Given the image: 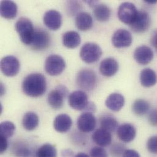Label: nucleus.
I'll use <instances>...</instances> for the list:
<instances>
[{
  "label": "nucleus",
  "instance_id": "21",
  "mask_svg": "<svg viewBox=\"0 0 157 157\" xmlns=\"http://www.w3.org/2000/svg\"><path fill=\"white\" fill-rule=\"evenodd\" d=\"M18 8L17 4L12 1H2L0 4V12L2 17L7 19H12L17 14Z\"/></svg>",
  "mask_w": 157,
  "mask_h": 157
},
{
  "label": "nucleus",
  "instance_id": "1",
  "mask_svg": "<svg viewBox=\"0 0 157 157\" xmlns=\"http://www.w3.org/2000/svg\"><path fill=\"white\" fill-rule=\"evenodd\" d=\"M21 87L23 92L26 95L38 97L42 95L46 91V79L41 74H31L24 79Z\"/></svg>",
  "mask_w": 157,
  "mask_h": 157
},
{
  "label": "nucleus",
  "instance_id": "22",
  "mask_svg": "<svg viewBox=\"0 0 157 157\" xmlns=\"http://www.w3.org/2000/svg\"><path fill=\"white\" fill-rule=\"evenodd\" d=\"M75 24L80 31H86L89 30L93 26L92 17L87 12H80L76 17Z\"/></svg>",
  "mask_w": 157,
  "mask_h": 157
},
{
  "label": "nucleus",
  "instance_id": "33",
  "mask_svg": "<svg viewBox=\"0 0 157 157\" xmlns=\"http://www.w3.org/2000/svg\"><path fill=\"white\" fill-rule=\"evenodd\" d=\"M90 155L91 157H108L106 151L103 147L100 146L92 148L90 151Z\"/></svg>",
  "mask_w": 157,
  "mask_h": 157
},
{
  "label": "nucleus",
  "instance_id": "37",
  "mask_svg": "<svg viewBox=\"0 0 157 157\" xmlns=\"http://www.w3.org/2000/svg\"><path fill=\"white\" fill-rule=\"evenodd\" d=\"M122 157H141L139 153L133 149H126Z\"/></svg>",
  "mask_w": 157,
  "mask_h": 157
},
{
  "label": "nucleus",
  "instance_id": "10",
  "mask_svg": "<svg viewBox=\"0 0 157 157\" xmlns=\"http://www.w3.org/2000/svg\"><path fill=\"white\" fill-rule=\"evenodd\" d=\"M50 34L44 29H35L32 42L31 48L36 51L46 50L50 44Z\"/></svg>",
  "mask_w": 157,
  "mask_h": 157
},
{
  "label": "nucleus",
  "instance_id": "6",
  "mask_svg": "<svg viewBox=\"0 0 157 157\" xmlns=\"http://www.w3.org/2000/svg\"><path fill=\"white\" fill-rule=\"evenodd\" d=\"M138 11L134 4L125 2L120 5L117 15L119 20L122 22L130 25L135 19Z\"/></svg>",
  "mask_w": 157,
  "mask_h": 157
},
{
  "label": "nucleus",
  "instance_id": "38",
  "mask_svg": "<svg viewBox=\"0 0 157 157\" xmlns=\"http://www.w3.org/2000/svg\"><path fill=\"white\" fill-rule=\"evenodd\" d=\"M151 44L157 52V29L154 31L151 37Z\"/></svg>",
  "mask_w": 157,
  "mask_h": 157
},
{
  "label": "nucleus",
  "instance_id": "13",
  "mask_svg": "<svg viewBox=\"0 0 157 157\" xmlns=\"http://www.w3.org/2000/svg\"><path fill=\"white\" fill-rule=\"evenodd\" d=\"M133 38L131 33L126 29H119L113 34L112 43L113 45L118 48L128 47L131 45Z\"/></svg>",
  "mask_w": 157,
  "mask_h": 157
},
{
  "label": "nucleus",
  "instance_id": "2",
  "mask_svg": "<svg viewBox=\"0 0 157 157\" xmlns=\"http://www.w3.org/2000/svg\"><path fill=\"white\" fill-rule=\"evenodd\" d=\"M15 27L21 41L25 45H30L35 32L31 21L27 18L21 17L16 22Z\"/></svg>",
  "mask_w": 157,
  "mask_h": 157
},
{
  "label": "nucleus",
  "instance_id": "34",
  "mask_svg": "<svg viewBox=\"0 0 157 157\" xmlns=\"http://www.w3.org/2000/svg\"><path fill=\"white\" fill-rule=\"evenodd\" d=\"M147 149L151 154L157 155V136H152L148 140Z\"/></svg>",
  "mask_w": 157,
  "mask_h": 157
},
{
  "label": "nucleus",
  "instance_id": "15",
  "mask_svg": "<svg viewBox=\"0 0 157 157\" xmlns=\"http://www.w3.org/2000/svg\"><path fill=\"white\" fill-rule=\"evenodd\" d=\"M134 58L138 64L146 65L152 61L154 52L150 47L142 45L136 48L134 52Z\"/></svg>",
  "mask_w": 157,
  "mask_h": 157
},
{
  "label": "nucleus",
  "instance_id": "11",
  "mask_svg": "<svg viewBox=\"0 0 157 157\" xmlns=\"http://www.w3.org/2000/svg\"><path fill=\"white\" fill-rule=\"evenodd\" d=\"M89 103L87 95L82 90L74 91L69 96V104L75 110H86Z\"/></svg>",
  "mask_w": 157,
  "mask_h": 157
},
{
  "label": "nucleus",
  "instance_id": "8",
  "mask_svg": "<svg viewBox=\"0 0 157 157\" xmlns=\"http://www.w3.org/2000/svg\"><path fill=\"white\" fill-rule=\"evenodd\" d=\"M2 73L7 77H14L20 71V64L18 59L13 56H7L1 61Z\"/></svg>",
  "mask_w": 157,
  "mask_h": 157
},
{
  "label": "nucleus",
  "instance_id": "30",
  "mask_svg": "<svg viewBox=\"0 0 157 157\" xmlns=\"http://www.w3.org/2000/svg\"><path fill=\"white\" fill-rule=\"evenodd\" d=\"M100 126L101 128L111 133L118 128V122L112 116H105L100 120Z\"/></svg>",
  "mask_w": 157,
  "mask_h": 157
},
{
  "label": "nucleus",
  "instance_id": "39",
  "mask_svg": "<svg viewBox=\"0 0 157 157\" xmlns=\"http://www.w3.org/2000/svg\"><path fill=\"white\" fill-rule=\"evenodd\" d=\"M61 157H74V151L69 149H64L61 151Z\"/></svg>",
  "mask_w": 157,
  "mask_h": 157
},
{
  "label": "nucleus",
  "instance_id": "16",
  "mask_svg": "<svg viewBox=\"0 0 157 157\" xmlns=\"http://www.w3.org/2000/svg\"><path fill=\"white\" fill-rule=\"evenodd\" d=\"M117 135L122 142L130 143L135 138L136 131L133 125L128 123L124 124L118 127Z\"/></svg>",
  "mask_w": 157,
  "mask_h": 157
},
{
  "label": "nucleus",
  "instance_id": "14",
  "mask_svg": "<svg viewBox=\"0 0 157 157\" xmlns=\"http://www.w3.org/2000/svg\"><path fill=\"white\" fill-rule=\"evenodd\" d=\"M44 23L50 29L56 31L62 25L61 14L56 10H50L44 16Z\"/></svg>",
  "mask_w": 157,
  "mask_h": 157
},
{
  "label": "nucleus",
  "instance_id": "36",
  "mask_svg": "<svg viewBox=\"0 0 157 157\" xmlns=\"http://www.w3.org/2000/svg\"><path fill=\"white\" fill-rule=\"evenodd\" d=\"M0 138V151L1 154H3L8 147V141L7 139L3 136H1Z\"/></svg>",
  "mask_w": 157,
  "mask_h": 157
},
{
  "label": "nucleus",
  "instance_id": "3",
  "mask_svg": "<svg viewBox=\"0 0 157 157\" xmlns=\"http://www.w3.org/2000/svg\"><path fill=\"white\" fill-rule=\"evenodd\" d=\"M102 50L100 46L95 43L88 42L82 45L79 56L81 59L87 64L97 62L101 56Z\"/></svg>",
  "mask_w": 157,
  "mask_h": 157
},
{
  "label": "nucleus",
  "instance_id": "42",
  "mask_svg": "<svg viewBox=\"0 0 157 157\" xmlns=\"http://www.w3.org/2000/svg\"><path fill=\"white\" fill-rule=\"evenodd\" d=\"M4 90H5L3 84H1V95H2L4 94Z\"/></svg>",
  "mask_w": 157,
  "mask_h": 157
},
{
  "label": "nucleus",
  "instance_id": "28",
  "mask_svg": "<svg viewBox=\"0 0 157 157\" xmlns=\"http://www.w3.org/2000/svg\"><path fill=\"white\" fill-rule=\"evenodd\" d=\"M57 155L56 147L49 143L41 146L36 152V157H57Z\"/></svg>",
  "mask_w": 157,
  "mask_h": 157
},
{
  "label": "nucleus",
  "instance_id": "32",
  "mask_svg": "<svg viewBox=\"0 0 157 157\" xmlns=\"http://www.w3.org/2000/svg\"><path fill=\"white\" fill-rule=\"evenodd\" d=\"M125 150V146L124 144L116 143L111 147L110 153L113 157H122Z\"/></svg>",
  "mask_w": 157,
  "mask_h": 157
},
{
  "label": "nucleus",
  "instance_id": "5",
  "mask_svg": "<svg viewBox=\"0 0 157 157\" xmlns=\"http://www.w3.org/2000/svg\"><path fill=\"white\" fill-rule=\"evenodd\" d=\"M97 79L96 74L93 71L87 69H82L77 75V83L81 89L90 91L95 88Z\"/></svg>",
  "mask_w": 157,
  "mask_h": 157
},
{
  "label": "nucleus",
  "instance_id": "26",
  "mask_svg": "<svg viewBox=\"0 0 157 157\" xmlns=\"http://www.w3.org/2000/svg\"><path fill=\"white\" fill-rule=\"evenodd\" d=\"M94 14L98 21H106L111 17V10L106 5L100 4L94 7Z\"/></svg>",
  "mask_w": 157,
  "mask_h": 157
},
{
  "label": "nucleus",
  "instance_id": "24",
  "mask_svg": "<svg viewBox=\"0 0 157 157\" xmlns=\"http://www.w3.org/2000/svg\"><path fill=\"white\" fill-rule=\"evenodd\" d=\"M140 81L141 85L146 87L154 86L157 82V75L155 72L150 68L143 69L140 74Z\"/></svg>",
  "mask_w": 157,
  "mask_h": 157
},
{
  "label": "nucleus",
  "instance_id": "29",
  "mask_svg": "<svg viewBox=\"0 0 157 157\" xmlns=\"http://www.w3.org/2000/svg\"><path fill=\"white\" fill-rule=\"evenodd\" d=\"M150 108L149 102L144 99H138L135 101L132 105L133 113L137 116H143L147 113Z\"/></svg>",
  "mask_w": 157,
  "mask_h": 157
},
{
  "label": "nucleus",
  "instance_id": "41",
  "mask_svg": "<svg viewBox=\"0 0 157 157\" xmlns=\"http://www.w3.org/2000/svg\"><path fill=\"white\" fill-rule=\"evenodd\" d=\"M145 2L150 4H154L157 3V0H147V1H145Z\"/></svg>",
  "mask_w": 157,
  "mask_h": 157
},
{
  "label": "nucleus",
  "instance_id": "18",
  "mask_svg": "<svg viewBox=\"0 0 157 157\" xmlns=\"http://www.w3.org/2000/svg\"><path fill=\"white\" fill-rule=\"evenodd\" d=\"M72 120L71 117L66 114H61L57 116L53 122L55 130L61 133H66L71 128Z\"/></svg>",
  "mask_w": 157,
  "mask_h": 157
},
{
  "label": "nucleus",
  "instance_id": "19",
  "mask_svg": "<svg viewBox=\"0 0 157 157\" xmlns=\"http://www.w3.org/2000/svg\"><path fill=\"white\" fill-rule=\"evenodd\" d=\"M92 139L98 146L104 147L111 144L112 135L109 132L100 128L94 132L92 135Z\"/></svg>",
  "mask_w": 157,
  "mask_h": 157
},
{
  "label": "nucleus",
  "instance_id": "7",
  "mask_svg": "<svg viewBox=\"0 0 157 157\" xmlns=\"http://www.w3.org/2000/svg\"><path fill=\"white\" fill-rule=\"evenodd\" d=\"M68 94L67 89L63 85H59L48 95L49 105L55 109L61 108L64 105V99Z\"/></svg>",
  "mask_w": 157,
  "mask_h": 157
},
{
  "label": "nucleus",
  "instance_id": "31",
  "mask_svg": "<svg viewBox=\"0 0 157 157\" xmlns=\"http://www.w3.org/2000/svg\"><path fill=\"white\" fill-rule=\"evenodd\" d=\"M15 130V126L12 122L4 121L0 125V134L7 139L10 138L14 134Z\"/></svg>",
  "mask_w": 157,
  "mask_h": 157
},
{
  "label": "nucleus",
  "instance_id": "17",
  "mask_svg": "<svg viewBox=\"0 0 157 157\" xmlns=\"http://www.w3.org/2000/svg\"><path fill=\"white\" fill-rule=\"evenodd\" d=\"M119 70L117 61L113 58L103 59L100 65V72L103 76L110 77L114 76Z\"/></svg>",
  "mask_w": 157,
  "mask_h": 157
},
{
  "label": "nucleus",
  "instance_id": "27",
  "mask_svg": "<svg viewBox=\"0 0 157 157\" xmlns=\"http://www.w3.org/2000/svg\"><path fill=\"white\" fill-rule=\"evenodd\" d=\"M12 152L16 157H31L32 152L30 147L23 143H16L12 147Z\"/></svg>",
  "mask_w": 157,
  "mask_h": 157
},
{
  "label": "nucleus",
  "instance_id": "12",
  "mask_svg": "<svg viewBox=\"0 0 157 157\" xmlns=\"http://www.w3.org/2000/svg\"><path fill=\"white\" fill-rule=\"evenodd\" d=\"M97 124L96 118L92 113L84 112L78 118L77 127L82 133H90L94 130Z\"/></svg>",
  "mask_w": 157,
  "mask_h": 157
},
{
  "label": "nucleus",
  "instance_id": "25",
  "mask_svg": "<svg viewBox=\"0 0 157 157\" xmlns=\"http://www.w3.org/2000/svg\"><path fill=\"white\" fill-rule=\"evenodd\" d=\"M39 122L37 114L33 111H29L25 114L22 119V125L25 129L32 131L36 129Z\"/></svg>",
  "mask_w": 157,
  "mask_h": 157
},
{
  "label": "nucleus",
  "instance_id": "40",
  "mask_svg": "<svg viewBox=\"0 0 157 157\" xmlns=\"http://www.w3.org/2000/svg\"><path fill=\"white\" fill-rule=\"evenodd\" d=\"M74 157H90L89 156V155H87V154H85L84 152H79L78 153L77 155H75Z\"/></svg>",
  "mask_w": 157,
  "mask_h": 157
},
{
  "label": "nucleus",
  "instance_id": "35",
  "mask_svg": "<svg viewBox=\"0 0 157 157\" xmlns=\"http://www.w3.org/2000/svg\"><path fill=\"white\" fill-rule=\"evenodd\" d=\"M148 121L152 125L157 127V109H154L149 113Z\"/></svg>",
  "mask_w": 157,
  "mask_h": 157
},
{
  "label": "nucleus",
  "instance_id": "4",
  "mask_svg": "<svg viewBox=\"0 0 157 157\" xmlns=\"http://www.w3.org/2000/svg\"><path fill=\"white\" fill-rule=\"evenodd\" d=\"M66 66V61L63 57L58 55H52L47 57L45 63L46 72L52 76L61 74Z\"/></svg>",
  "mask_w": 157,
  "mask_h": 157
},
{
  "label": "nucleus",
  "instance_id": "23",
  "mask_svg": "<svg viewBox=\"0 0 157 157\" xmlns=\"http://www.w3.org/2000/svg\"><path fill=\"white\" fill-rule=\"evenodd\" d=\"M63 45L69 48H75L78 47L81 43V37L75 31H69L63 36Z\"/></svg>",
  "mask_w": 157,
  "mask_h": 157
},
{
  "label": "nucleus",
  "instance_id": "20",
  "mask_svg": "<svg viewBox=\"0 0 157 157\" xmlns=\"http://www.w3.org/2000/svg\"><path fill=\"white\" fill-rule=\"evenodd\" d=\"M125 105L124 97L119 93L110 94L105 101L106 107L113 111H120Z\"/></svg>",
  "mask_w": 157,
  "mask_h": 157
},
{
  "label": "nucleus",
  "instance_id": "9",
  "mask_svg": "<svg viewBox=\"0 0 157 157\" xmlns=\"http://www.w3.org/2000/svg\"><path fill=\"white\" fill-rule=\"evenodd\" d=\"M151 25V18L149 14L144 10H140L130 26L134 32L142 33L148 30Z\"/></svg>",
  "mask_w": 157,
  "mask_h": 157
}]
</instances>
